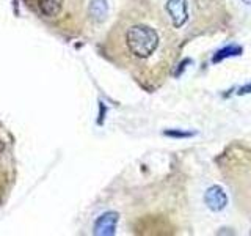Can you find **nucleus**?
Masks as SVG:
<instances>
[{"instance_id":"obj_6","label":"nucleus","mask_w":251,"mask_h":236,"mask_svg":"<svg viewBox=\"0 0 251 236\" xmlns=\"http://www.w3.org/2000/svg\"><path fill=\"white\" fill-rule=\"evenodd\" d=\"M90 14L96 19H104L107 14V3L105 0H93L90 5Z\"/></svg>"},{"instance_id":"obj_8","label":"nucleus","mask_w":251,"mask_h":236,"mask_svg":"<svg viewBox=\"0 0 251 236\" xmlns=\"http://www.w3.org/2000/svg\"><path fill=\"white\" fill-rule=\"evenodd\" d=\"M165 134H168V136H176V137H187V136H192L190 132H171V131L165 132Z\"/></svg>"},{"instance_id":"obj_9","label":"nucleus","mask_w":251,"mask_h":236,"mask_svg":"<svg viewBox=\"0 0 251 236\" xmlns=\"http://www.w3.org/2000/svg\"><path fill=\"white\" fill-rule=\"evenodd\" d=\"M243 2H245L247 5H251V0H243Z\"/></svg>"},{"instance_id":"obj_1","label":"nucleus","mask_w":251,"mask_h":236,"mask_svg":"<svg viewBox=\"0 0 251 236\" xmlns=\"http://www.w3.org/2000/svg\"><path fill=\"white\" fill-rule=\"evenodd\" d=\"M168 14L149 0L126 6L107 38V54L145 87H159L175 65L179 38Z\"/></svg>"},{"instance_id":"obj_3","label":"nucleus","mask_w":251,"mask_h":236,"mask_svg":"<svg viewBox=\"0 0 251 236\" xmlns=\"http://www.w3.org/2000/svg\"><path fill=\"white\" fill-rule=\"evenodd\" d=\"M165 13L168 14L171 24L177 30L184 27V24L188 21V0H167L165 3Z\"/></svg>"},{"instance_id":"obj_7","label":"nucleus","mask_w":251,"mask_h":236,"mask_svg":"<svg viewBox=\"0 0 251 236\" xmlns=\"http://www.w3.org/2000/svg\"><path fill=\"white\" fill-rule=\"evenodd\" d=\"M239 54H242V47L232 44V46L225 47V49H222V51H218V52L214 55V59H212V61L217 63V61H222V60L226 59V57H232V55H239Z\"/></svg>"},{"instance_id":"obj_2","label":"nucleus","mask_w":251,"mask_h":236,"mask_svg":"<svg viewBox=\"0 0 251 236\" xmlns=\"http://www.w3.org/2000/svg\"><path fill=\"white\" fill-rule=\"evenodd\" d=\"M30 6L44 21L58 26L68 27V22L73 21L80 13V0H28Z\"/></svg>"},{"instance_id":"obj_4","label":"nucleus","mask_w":251,"mask_h":236,"mask_svg":"<svg viewBox=\"0 0 251 236\" xmlns=\"http://www.w3.org/2000/svg\"><path fill=\"white\" fill-rule=\"evenodd\" d=\"M204 202H206L209 209L222 211L227 205V195L220 186H212L207 189L206 194H204Z\"/></svg>"},{"instance_id":"obj_5","label":"nucleus","mask_w":251,"mask_h":236,"mask_svg":"<svg viewBox=\"0 0 251 236\" xmlns=\"http://www.w3.org/2000/svg\"><path fill=\"white\" fill-rule=\"evenodd\" d=\"M116 222H118L116 212H105V214H102L96 220V225H94V233H96V235H113Z\"/></svg>"}]
</instances>
